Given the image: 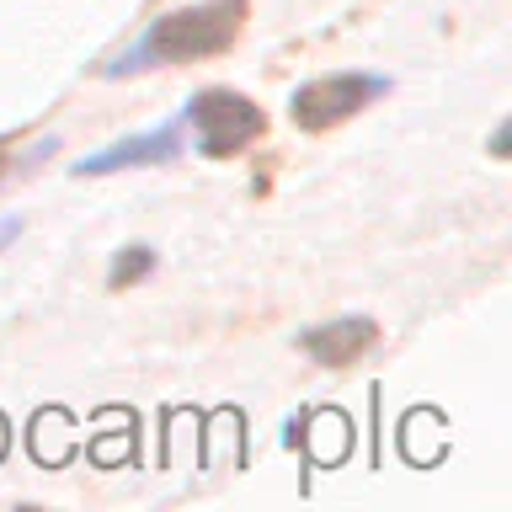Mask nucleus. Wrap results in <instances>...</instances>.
I'll return each instance as SVG.
<instances>
[{
    "label": "nucleus",
    "mask_w": 512,
    "mask_h": 512,
    "mask_svg": "<svg viewBox=\"0 0 512 512\" xmlns=\"http://www.w3.org/2000/svg\"><path fill=\"white\" fill-rule=\"evenodd\" d=\"M240 27H246V0H203V6L171 11L123 59H112L107 75H134V70H155V64H187V59L224 54L240 38Z\"/></svg>",
    "instance_id": "nucleus-1"
},
{
    "label": "nucleus",
    "mask_w": 512,
    "mask_h": 512,
    "mask_svg": "<svg viewBox=\"0 0 512 512\" xmlns=\"http://www.w3.org/2000/svg\"><path fill=\"white\" fill-rule=\"evenodd\" d=\"M176 155H182V123H160L155 134L118 139L112 150L80 160V176H107V171H123V166H160V160H176Z\"/></svg>",
    "instance_id": "nucleus-4"
},
{
    "label": "nucleus",
    "mask_w": 512,
    "mask_h": 512,
    "mask_svg": "<svg viewBox=\"0 0 512 512\" xmlns=\"http://www.w3.org/2000/svg\"><path fill=\"white\" fill-rule=\"evenodd\" d=\"M384 86H390L384 75H363V70L320 75V80H310V86H299V91H294L288 112H294V123H299V128L320 134V128H331V123L352 118V112H363L368 102H374V96H384Z\"/></svg>",
    "instance_id": "nucleus-3"
},
{
    "label": "nucleus",
    "mask_w": 512,
    "mask_h": 512,
    "mask_svg": "<svg viewBox=\"0 0 512 512\" xmlns=\"http://www.w3.org/2000/svg\"><path fill=\"white\" fill-rule=\"evenodd\" d=\"M187 123L198 128V150L214 155V160L240 155L251 139H262V128H267L262 107L246 102V96H235V91H198L187 102Z\"/></svg>",
    "instance_id": "nucleus-2"
},
{
    "label": "nucleus",
    "mask_w": 512,
    "mask_h": 512,
    "mask_svg": "<svg viewBox=\"0 0 512 512\" xmlns=\"http://www.w3.org/2000/svg\"><path fill=\"white\" fill-rule=\"evenodd\" d=\"M368 342H374V320H336V326H320L304 336V347H310V358L315 363H352V358H363Z\"/></svg>",
    "instance_id": "nucleus-5"
},
{
    "label": "nucleus",
    "mask_w": 512,
    "mask_h": 512,
    "mask_svg": "<svg viewBox=\"0 0 512 512\" xmlns=\"http://www.w3.org/2000/svg\"><path fill=\"white\" fill-rule=\"evenodd\" d=\"M144 267H150V251H123V262H118V272H112V283H123V278H139Z\"/></svg>",
    "instance_id": "nucleus-6"
}]
</instances>
